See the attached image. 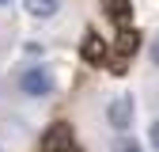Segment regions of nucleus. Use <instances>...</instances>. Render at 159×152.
<instances>
[{
	"mask_svg": "<svg viewBox=\"0 0 159 152\" xmlns=\"http://www.w3.org/2000/svg\"><path fill=\"white\" fill-rule=\"evenodd\" d=\"M148 145H152V148L159 152V118H155V122L148 126Z\"/></svg>",
	"mask_w": 159,
	"mask_h": 152,
	"instance_id": "1a4fd4ad",
	"label": "nucleus"
},
{
	"mask_svg": "<svg viewBox=\"0 0 159 152\" xmlns=\"http://www.w3.org/2000/svg\"><path fill=\"white\" fill-rule=\"evenodd\" d=\"M42 152H76V148H72V129H68L65 122H57L53 129H46Z\"/></svg>",
	"mask_w": 159,
	"mask_h": 152,
	"instance_id": "7ed1b4c3",
	"label": "nucleus"
},
{
	"mask_svg": "<svg viewBox=\"0 0 159 152\" xmlns=\"http://www.w3.org/2000/svg\"><path fill=\"white\" fill-rule=\"evenodd\" d=\"M19 91H23L27 99H46V95L53 91V76L42 65H30V69L19 72Z\"/></svg>",
	"mask_w": 159,
	"mask_h": 152,
	"instance_id": "f257e3e1",
	"label": "nucleus"
},
{
	"mask_svg": "<svg viewBox=\"0 0 159 152\" xmlns=\"http://www.w3.org/2000/svg\"><path fill=\"white\" fill-rule=\"evenodd\" d=\"M4 4H11V0H0V8H4Z\"/></svg>",
	"mask_w": 159,
	"mask_h": 152,
	"instance_id": "9b49d317",
	"label": "nucleus"
},
{
	"mask_svg": "<svg viewBox=\"0 0 159 152\" xmlns=\"http://www.w3.org/2000/svg\"><path fill=\"white\" fill-rule=\"evenodd\" d=\"M114 152H144V148L136 145V141H129V137H121V141L114 145Z\"/></svg>",
	"mask_w": 159,
	"mask_h": 152,
	"instance_id": "6e6552de",
	"label": "nucleus"
},
{
	"mask_svg": "<svg viewBox=\"0 0 159 152\" xmlns=\"http://www.w3.org/2000/svg\"><path fill=\"white\" fill-rule=\"evenodd\" d=\"M106 126H110V129H117V133H125V129L133 126V95L117 91L114 99L106 103Z\"/></svg>",
	"mask_w": 159,
	"mask_h": 152,
	"instance_id": "f03ea898",
	"label": "nucleus"
},
{
	"mask_svg": "<svg viewBox=\"0 0 159 152\" xmlns=\"http://www.w3.org/2000/svg\"><path fill=\"white\" fill-rule=\"evenodd\" d=\"M152 65L159 69V38H155V42H152Z\"/></svg>",
	"mask_w": 159,
	"mask_h": 152,
	"instance_id": "9d476101",
	"label": "nucleus"
},
{
	"mask_svg": "<svg viewBox=\"0 0 159 152\" xmlns=\"http://www.w3.org/2000/svg\"><path fill=\"white\" fill-rule=\"evenodd\" d=\"M23 8H27L34 19H49V15H57L61 0H23Z\"/></svg>",
	"mask_w": 159,
	"mask_h": 152,
	"instance_id": "0eeeda50",
	"label": "nucleus"
},
{
	"mask_svg": "<svg viewBox=\"0 0 159 152\" xmlns=\"http://www.w3.org/2000/svg\"><path fill=\"white\" fill-rule=\"evenodd\" d=\"M114 46H117V57H133L136 50H140V31H136V27H121Z\"/></svg>",
	"mask_w": 159,
	"mask_h": 152,
	"instance_id": "39448f33",
	"label": "nucleus"
},
{
	"mask_svg": "<svg viewBox=\"0 0 159 152\" xmlns=\"http://www.w3.org/2000/svg\"><path fill=\"white\" fill-rule=\"evenodd\" d=\"M102 12L114 19L117 27H129V15H133V4L129 0H102Z\"/></svg>",
	"mask_w": 159,
	"mask_h": 152,
	"instance_id": "423d86ee",
	"label": "nucleus"
},
{
	"mask_svg": "<svg viewBox=\"0 0 159 152\" xmlns=\"http://www.w3.org/2000/svg\"><path fill=\"white\" fill-rule=\"evenodd\" d=\"M80 53H84V61H87V65H106V42H102L95 31H87V34H84V42H80Z\"/></svg>",
	"mask_w": 159,
	"mask_h": 152,
	"instance_id": "20e7f679",
	"label": "nucleus"
}]
</instances>
